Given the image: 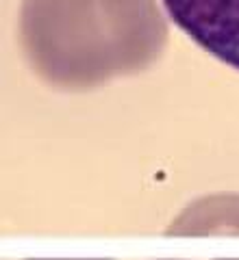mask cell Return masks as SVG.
Returning <instances> with one entry per match:
<instances>
[{
  "label": "cell",
  "instance_id": "7a4b0ae2",
  "mask_svg": "<svg viewBox=\"0 0 239 260\" xmlns=\"http://www.w3.org/2000/svg\"><path fill=\"white\" fill-rule=\"evenodd\" d=\"M163 7L202 50L239 70V0H163Z\"/></svg>",
  "mask_w": 239,
  "mask_h": 260
},
{
  "label": "cell",
  "instance_id": "3957f363",
  "mask_svg": "<svg viewBox=\"0 0 239 260\" xmlns=\"http://www.w3.org/2000/svg\"><path fill=\"white\" fill-rule=\"evenodd\" d=\"M233 198L226 200V206H216V200H207L202 202L207 208L194 206V213H198L196 217L192 215H183L174 223L172 232L176 234H202V232H213L218 230V225L222 223H237L239 219V208L230 206Z\"/></svg>",
  "mask_w": 239,
  "mask_h": 260
},
{
  "label": "cell",
  "instance_id": "6da1fadb",
  "mask_svg": "<svg viewBox=\"0 0 239 260\" xmlns=\"http://www.w3.org/2000/svg\"><path fill=\"white\" fill-rule=\"evenodd\" d=\"M24 54L59 89H92L159 59L168 24L154 0H24Z\"/></svg>",
  "mask_w": 239,
  "mask_h": 260
}]
</instances>
